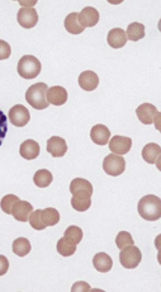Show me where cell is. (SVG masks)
Returning <instances> with one entry per match:
<instances>
[{
    "label": "cell",
    "mask_w": 161,
    "mask_h": 292,
    "mask_svg": "<svg viewBox=\"0 0 161 292\" xmlns=\"http://www.w3.org/2000/svg\"><path fill=\"white\" fill-rule=\"evenodd\" d=\"M137 210L145 220L157 221L161 217V199L153 194H147L140 199Z\"/></svg>",
    "instance_id": "1"
},
{
    "label": "cell",
    "mask_w": 161,
    "mask_h": 292,
    "mask_svg": "<svg viewBox=\"0 0 161 292\" xmlns=\"http://www.w3.org/2000/svg\"><path fill=\"white\" fill-rule=\"evenodd\" d=\"M47 86L45 83H37L29 87L26 93V99L34 109H46L50 106L47 102Z\"/></svg>",
    "instance_id": "2"
},
{
    "label": "cell",
    "mask_w": 161,
    "mask_h": 292,
    "mask_svg": "<svg viewBox=\"0 0 161 292\" xmlns=\"http://www.w3.org/2000/svg\"><path fill=\"white\" fill-rule=\"evenodd\" d=\"M41 62L37 57L32 55H26L18 61V74L23 79H34L39 75L41 72Z\"/></svg>",
    "instance_id": "3"
},
{
    "label": "cell",
    "mask_w": 161,
    "mask_h": 292,
    "mask_svg": "<svg viewBox=\"0 0 161 292\" xmlns=\"http://www.w3.org/2000/svg\"><path fill=\"white\" fill-rule=\"evenodd\" d=\"M142 254L141 251L135 245H128L126 248L120 249L119 253V262L125 268L133 269L141 263Z\"/></svg>",
    "instance_id": "4"
},
{
    "label": "cell",
    "mask_w": 161,
    "mask_h": 292,
    "mask_svg": "<svg viewBox=\"0 0 161 292\" xmlns=\"http://www.w3.org/2000/svg\"><path fill=\"white\" fill-rule=\"evenodd\" d=\"M103 169L105 173L110 177H118L125 172L126 161L123 156L115 155V154H109L104 158L103 161Z\"/></svg>",
    "instance_id": "5"
},
{
    "label": "cell",
    "mask_w": 161,
    "mask_h": 292,
    "mask_svg": "<svg viewBox=\"0 0 161 292\" xmlns=\"http://www.w3.org/2000/svg\"><path fill=\"white\" fill-rule=\"evenodd\" d=\"M31 119V114H29V111L22 104H17V106H13L9 111V121L12 122V124L17 127H23L26 126L27 123Z\"/></svg>",
    "instance_id": "6"
},
{
    "label": "cell",
    "mask_w": 161,
    "mask_h": 292,
    "mask_svg": "<svg viewBox=\"0 0 161 292\" xmlns=\"http://www.w3.org/2000/svg\"><path fill=\"white\" fill-rule=\"evenodd\" d=\"M109 149L110 151H112L113 154H115V155H125V154H127L128 151L131 150V148H132V140L130 139V137H126V136H113L112 139L109 140Z\"/></svg>",
    "instance_id": "7"
},
{
    "label": "cell",
    "mask_w": 161,
    "mask_h": 292,
    "mask_svg": "<svg viewBox=\"0 0 161 292\" xmlns=\"http://www.w3.org/2000/svg\"><path fill=\"white\" fill-rule=\"evenodd\" d=\"M70 192L76 197H92L93 186L89 181L83 178H75L70 183Z\"/></svg>",
    "instance_id": "8"
},
{
    "label": "cell",
    "mask_w": 161,
    "mask_h": 292,
    "mask_svg": "<svg viewBox=\"0 0 161 292\" xmlns=\"http://www.w3.org/2000/svg\"><path fill=\"white\" fill-rule=\"evenodd\" d=\"M18 23L23 28H33L38 22V14L34 8H22L17 14Z\"/></svg>",
    "instance_id": "9"
},
{
    "label": "cell",
    "mask_w": 161,
    "mask_h": 292,
    "mask_svg": "<svg viewBox=\"0 0 161 292\" xmlns=\"http://www.w3.org/2000/svg\"><path fill=\"white\" fill-rule=\"evenodd\" d=\"M47 151H49L52 156H55V158H61L67 151L66 141H65L62 137L52 136L51 139H49V141H47Z\"/></svg>",
    "instance_id": "10"
},
{
    "label": "cell",
    "mask_w": 161,
    "mask_h": 292,
    "mask_svg": "<svg viewBox=\"0 0 161 292\" xmlns=\"http://www.w3.org/2000/svg\"><path fill=\"white\" fill-rule=\"evenodd\" d=\"M77 19L82 27L87 28V27H94L99 22V13L93 7H87L83 9L79 14H77Z\"/></svg>",
    "instance_id": "11"
},
{
    "label": "cell",
    "mask_w": 161,
    "mask_h": 292,
    "mask_svg": "<svg viewBox=\"0 0 161 292\" xmlns=\"http://www.w3.org/2000/svg\"><path fill=\"white\" fill-rule=\"evenodd\" d=\"M46 98L52 106H62L67 101V92L62 87H51L47 89Z\"/></svg>",
    "instance_id": "12"
},
{
    "label": "cell",
    "mask_w": 161,
    "mask_h": 292,
    "mask_svg": "<svg viewBox=\"0 0 161 292\" xmlns=\"http://www.w3.org/2000/svg\"><path fill=\"white\" fill-rule=\"evenodd\" d=\"M157 112V108L151 103H143L141 104V106H138V108L136 109V114H137L138 119H140L143 124L153 123V118H155Z\"/></svg>",
    "instance_id": "13"
},
{
    "label": "cell",
    "mask_w": 161,
    "mask_h": 292,
    "mask_svg": "<svg viewBox=\"0 0 161 292\" xmlns=\"http://www.w3.org/2000/svg\"><path fill=\"white\" fill-rule=\"evenodd\" d=\"M32 211H33V207H32V204L29 203V202L21 201V199H19V201L14 204L13 210H12V215H13L16 220L21 221V223H26V221H28L29 215L32 214Z\"/></svg>",
    "instance_id": "14"
},
{
    "label": "cell",
    "mask_w": 161,
    "mask_h": 292,
    "mask_svg": "<svg viewBox=\"0 0 161 292\" xmlns=\"http://www.w3.org/2000/svg\"><path fill=\"white\" fill-rule=\"evenodd\" d=\"M98 84H99V78L94 71H83L79 76V86L80 88L84 89L87 92H92L97 89Z\"/></svg>",
    "instance_id": "15"
},
{
    "label": "cell",
    "mask_w": 161,
    "mask_h": 292,
    "mask_svg": "<svg viewBox=\"0 0 161 292\" xmlns=\"http://www.w3.org/2000/svg\"><path fill=\"white\" fill-rule=\"evenodd\" d=\"M90 137L97 145H107L110 140V131L104 124H95L90 131Z\"/></svg>",
    "instance_id": "16"
},
{
    "label": "cell",
    "mask_w": 161,
    "mask_h": 292,
    "mask_svg": "<svg viewBox=\"0 0 161 292\" xmlns=\"http://www.w3.org/2000/svg\"><path fill=\"white\" fill-rule=\"evenodd\" d=\"M19 153L27 160H33L39 155V145L34 140H26L19 148Z\"/></svg>",
    "instance_id": "17"
},
{
    "label": "cell",
    "mask_w": 161,
    "mask_h": 292,
    "mask_svg": "<svg viewBox=\"0 0 161 292\" xmlns=\"http://www.w3.org/2000/svg\"><path fill=\"white\" fill-rule=\"evenodd\" d=\"M107 41L108 45L113 49H120L127 44V36L122 28H113L108 33Z\"/></svg>",
    "instance_id": "18"
},
{
    "label": "cell",
    "mask_w": 161,
    "mask_h": 292,
    "mask_svg": "<svg viewBox=\"0 0 161 292\" xmlns=\"http://www.w3.org/2000/svg\"><path fill=\"white\" fill-rule=\"evenodd\" d=\"M93 264H94L95 269L102 273H107L112 269L113 267V261L108 254L105 253H98L95 254L94 258H93Z\"/></svg>",
    "instance_id": "19"
},
{
    "label": "cell",
    "mask_w": 161,
    "mask_h": 292,
    "mask_svg": "<svg viewBox=\"0 0 161 292\" xmlns=\"http://www.w3.org/2000/svg\"><path fill=\"white\" fill-rule=\"evenodd\" d=\"M161 156V149L157 144H147L145 148L142 149V158L146 163L155 164L156 160Z\"/></svg>",
    "instance_id": "20"
},
{
    "label": "cell",
    "mask_w": 161,
    "mask_h": 292,
    "mask_svg": "<svg viewBox=\"0 0 161 292\" xmlns=\"http://www.w3.org/2000/svg\"><path fill=\"white\" fill-rule=\"evenodd\" d=\"M126 36H127V39H131V41H140L141 38L145 37V26L138 23V22H133V23L128 24Z\"/></svg>",
    "instance_id": "21"
},
{
    "label": "cell",
    "mask_w": 161,
    "mask_h": 292,
    "mask_svg": "<svg viewBox=\"0 0 161 292\" xmlns=\"http://www.w3.org/2000/svg\"><path fill=\"white\" fill-rule=\"evenodd\" d=\"M77 14L79 13H70L69 16L65 18V28L71 34H80L82 32H84L85 29L84 27H82V24L79 23Z\"/></svg>",
    "instance_id": "22"
},
{
    "label": "cell",
    "mask_w": 161,
    "mask_h": 292,
    "mask_svg": "<svg viewBox=\"0 0 161 292\" xmlns=\"http://www.w3.org/2000/svg\"><path fill=\"white\" fill-rule=\"evenodd\" d=\"M52 179H54V177H52L51 172L47 171V169H39V171L36 172V174H34L33 177L34 184H36L37 187H39V188H46V187H49L50 184L52 183Z\"/></svg>",
    "instance_id": "23"
},
{
    "label": "cell",
    "mask_w": 161,
    "mask_h": 292,
    "mask_svg": "<svg viewBox=\"0 0 161 292\" xmlns=\"http://www.w3.org/2000/svg\"><path fill=\"white\" fill-rule=\"evenodd\" d=\"M57 252L61 254L62 257H70L76 252V244L72 243L67 238H61L57 241Z\"/></svg>",
    "instance_id": "24"
},
{
    "label": "cell",
    "mask_w": 161,
    "mask_h": 292,
    "mask_svg": "<svg viewBox=\"0 0 161 292\" xmlns=\"http://www.w3.org/2000/svg\"><path fill=\"white\" fill-rule=\"evenodd\" d=\"M41 216L42 221H44V224L46 225V228L47 226H55L60 221L59 211H57L56 208H51V207L42 210Z\"/></svg>",
    "instance_id": "25"
},
{
    "label": "cell",
    "mask_w": 161,
    "mask_h": 292,
    "mask_svg": "<svg viewBox=\"0 0 161 292\" xmlns=\"http://www.w3.org/2000/svg\"><path fill=\"white\" fill-rule=\"evenodd\" d=\"M31 252V243L26 238H18L13 241V253L18 257H26Z\"/></svg>",
    "instance_id": "26"
},
{
    "label": "cell",
    "mask_w": 161,
    "mask_h": 292,
    "mask_svg": "<svg viewBox=\"0 0 161 292\" xmlns=\"http://www.w3.org/2000/svg\"><path fill=\"white\" fill-rule=\"evenodd\" d=\"M90 204H92V197H76L72 196L71 198V206L74 210L79 212H84L89 210Z\"/></svg>",
    "instance_id": "27"
},
{
    "label": "cell",
    "mask_w": 161,
    "mask_h": 292,
    "mask_svg": "<svg viewBox=\"0 0 161 292\" xmlns=\"http://www.w3.org/2000/svg\"><path fill=\"white\" fill-rule=\"evenodd\" d=\"M19 201L18 197L16 194H7V196L3 197L2 202H0V207L3 210V212L6 214L12 215V210H13L14 204Z\"/></svg>",
    "instance_id": "28"
},
{
    "label": "cell",
    "mask_w": 161,
    "mask_h": 292,
    "mask_svg": "<svg viewBox=\"0 0 161 292\" xmlns=\"http://www.w3.org/2000/svg\"><path fill=\"white\" fill-rule=\"evenodd\" d=\"M41 212L42 210H36V211H32V214L29 215L28 221L34 230H44V229H46V225L42 221Z\"/></svg>",
    "instance_id": "29"
},
{
    "label": "cell",
    "mask_w": 161,
    "mask_h": 292,
    "mask_svg": "<svg viewBox=\"0 0 161 292\" xmlns=\"http://www.w3.org/2000/svg\"><path fill=\"white\" fill-rule=\"evenodd\" d=\"M64 236L77 245V244L83 240V230L80 228H77V226H69V228L66 229V231H65Z\"/></svg>",
    "instance_id": "30"
},
{
    "label": "cell",
    "mask_w": 161,
    "mask_h": 292,
    "mask_svg": "<svg viewBox=\"0 0 161 292\" xmlns=\"http://www.w3.org/2000/svg\"><path fill=\"white\" fill-rule=\"evenodd\" d=\"M115 244H117V246L119 249L126 248V246L128 245H133L132 235H131L130 233H127V231H120L117 235V238H115Z\"/></svg>",
    "instance_id": "31"
},
{
    "label": "cell",
    "mask_w": 161,
    "mask_h": 292,
    "mask_svg": "<svg viewBox=\"0 0 161 292\" xmlns=\"http://www.w3.org/2000/svg\"><path fill=\"white\" fill-rule=\"evenodd\" d=\"M7 132H8V118L3 111H0V146L6 139Z\"/></svg>",
    "instance_id": "32"
},
{
    "label": "cell",
    "mask_w": 161,
    "mask_h": 292,
    "mask_svg": "<svg viewBox=\"0 0 161 292\" xmlns=\"http://www.w3.org/2000/svg\"><path fill=\"white\" fill-rule=\"evenodd\" d=\"M11 54H12V50H11V46L8 45V42L2 41V39H0V60L9 59Z\"/></svg>",
    "instance_id": "33"
},
{
    "label": "cell",
    "mask_w": 161,
    "mask_h": 292,
    "mask_svg": "<svg viewBox=\"0 0 161 292\" xmlns=\"http://www.w3.org/2000/svg\"><path fill=\"white\" fill-rule=\"evenodd\" d=\"M9 269V261L7 259V257L0 256V276H4V274L8 272Z\"/></svg>",
    "instance_id": "34"
},
{
    "label": "cell",
    "mask_w": 161,
    "mask_h": 292,
    "mask_svg": "<svg viewBox=\"0 0 161 292\" xmlns=\"http://www.w3.org/2000/svg\"><path fill=\"white\" fill-rule=\"evenodd\" d=\"M72 292H76V291H90V286L88 283H85V282H77V283H75L74 286H72L71 288Z\"/></svg>",
    "instance_id": "35"
},
{
    "label": "cell",
    "mask_w": 161,
    "mask_h": 292,
    "mask_svg": "<svg viewBox=\"0 0 161 292\" xmlns=\"http://www.w3.org/2000/svg\"><path fill=\"white\" fill-rule=\"evenodd\" d=\"M160 116H161V113L160 112H157V113H156V116H155V118H153V122H155L156 129L157 130H160Z\"/></svg>",
    "instance_id": "36"
}]
</instances>
